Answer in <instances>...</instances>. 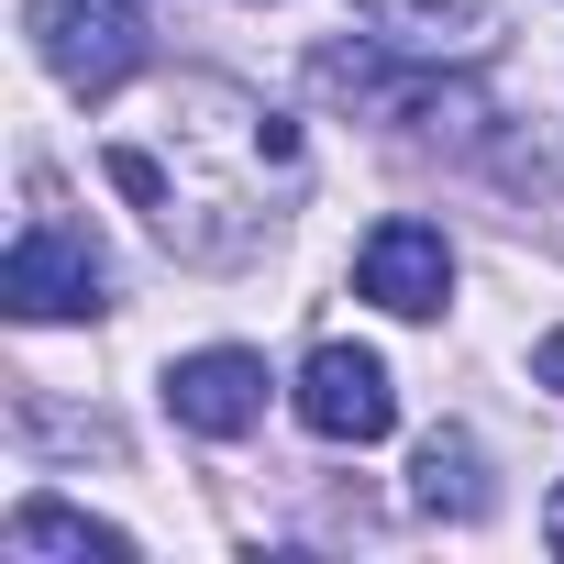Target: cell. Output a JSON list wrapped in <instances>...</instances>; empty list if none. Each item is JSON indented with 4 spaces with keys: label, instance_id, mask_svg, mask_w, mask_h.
Masks as SVG:
<instances>
[{
    "label": "cell",
    "instance_id": "cell-1",
    "mask_svg": "<svg viewBox=\"0 0 564 564\" xmlns=\"http://www.w3.org/2000/svg\"><path fill=\"white\" fill-rule=\"evenodd\" d=\"M23 23H34V56L78 100H100V89H122L144 67V12H133V0H34Z\"/></svg>",
    "mask_w": 564,
    "mask_h": 564
},
{
    "label": "cell",
    "instance_id": "cell-3",
    "mask_svg": "<svg viewBox=\"0 0 564 564\" xmlns=\"http://www.w3.org/2000/svg\"><path fill=\"white\" fill-rule=\"evenodd\" d=\"M300 421H311L322 443H388L399 388H388V366H377L366 344H322V355L300 366Z\"/></svg>",
    "mask_w": 564,
    "mask_h": 564
},
{
    "label": "cell",
    "instance_id": "cell-9",
    "mask_svg": "<svg viewBox=\"0 0 564 564\" xmlns=\"http://www.w3.org/2000/svg\"><path fill=\"white\" fill-rule=\"evenodd\" d=\"M531 377H542V388L564 399V333H542V355H531Z\"/></svg>",
    "mask_w": 564,
    "mask_h": 564
},
{
    "label": "cell",
    "instance_id": "cell-6",
    "mask_svg": "<svg viewBox=\"0 0 564 564\" xmlns=\"http://www.w3.org/2000/svg\"><path fill=\"white\" fill-rule=\"evenodd\" d=\"M0 553L12 564H45V553H100V564H122L133 553V531H111V520H89V509H67V498H23L12 509V531H0Z\"/></svg>",
    "mask_w": 564,
    "mask_h": 564
},
{
    "label": "cell",
    "instance_id": "cell-7",
    "mask_svg": "<svg viewBox=\"0 0 564 564\" xmlns=\"http://www.w3.org/2000/svg\"><path fill=\"white\" fill-rule=\"evenodd\" d=\"M366 23H388V45L399 56H476L487 45V0H355Z\"/></svg>",
    "mask_w": 564,
    "mask_h": 564
},
{
    "label": "cell",
    "instance_id": "cell-8",
    "mask_svg": "<svg viewBox=\"0 0 564 564\" xmlns=\"http://www.w3.org/2000/svg\"><path fill=\"white\" fill-rule=\"evenodd\" d=\"M410 498H421L432 520H476V509H487V454H476V432H432L421 465H410Z\"/></svg>",
    "mask_w": 564,
    "mask_h": 564
},
{
    "label": "cell",
    "instance_id": "cell-4",
    "mask_svg": "<svg viewBox=\"0 0 564 564\" xmlns=\"http://www.w3.org/2000/svg\"><path fill=\"white\" fill-rule=\"evenodd\" d=\"M355 289H366L377 311H399V322H432L443 289H454V243H443L432 221H377V232L355 243Z\"/></svg>",
    "mask_w": 564,
    "mask_h": 564
},
{
    "label": "cell",
    "instance_id": "cell-10",
    "mask_svg": "<svg viewBox=\"0 0 564 564\" xmlns=\"http://www.w3.org/2000/svg\"><path fill=\"white\" fill-rule=\"evenodd\" d=\"M542 542H553V553H564V487H553V509H542Z\"/></svg>",
    "mask_w": 564,
    "mask_h": 564
},
{
    "label": "cell",
    "instance_id": "cell-5",
    "mask_svg": "<svg viewBox=\"0 0 564 564\" xmlns=\"http://www.w3.org/2000/svg\"><path fill=\"white\" fill-rule=\"evenodd\" d=\"M166 410H177L188 432H210V443L254 432V421H265V355H243V344L177 355V366H166Z\"/></svg>",
    "mask_w": 564,
    "mask_h": 564
},
{
    "label": "cell",
    "instance_id": "cell-2",
    "mask_svg": "<svg viewBox=\"0 0 564 564\" xmlns=\"http://www.w3.org/2000/svg\"><path fill=\"white\" fill-rule=\"evenodd\" d=\"M0 311H12V322H78V311H100V243L67 232V221H23L12 265H0Z\"/></svg>",
    "mask_w": 564,
    "mask_h": 564
}]
</instances>
